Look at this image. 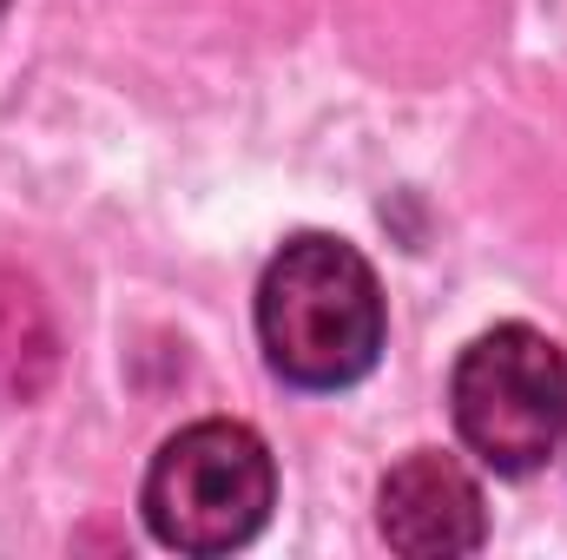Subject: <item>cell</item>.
<instances>
[{
  "mask_svg": "<svg viewBox=\"0 0 567 560\" xmlns=\"http://www.w3.org/2000/svg\"><path fill=\"white\" fill-rule=\"evenodd\" d=\"M60 370V330L53 310L20 271H0V403L47 396Z\"/></svg>",
  "mask_w": 567,
  "mask_h": 560,
  "instance_id": "obj_5",
  "label": "cell"
},
{
  "mask_svg": "<svg viewBox=\"0 0 567 560\" xmlns=\"http://www.w3.org/2000/svg\"><path fill=\"white\" fill-rule=\"evenodd\" d=\"M278 501V462L245 422H192L178 428L145 475V528L178 554H231L245 548Z\"/></svg>",
  "mask_w": 567,
  "mask_h": 560,
  "instance_id": "obj_2",
  "label": "cell"
},
{
  "mask_svg": "<svg viewBox=\"0 0 567 560\" xmlns=\"http://www.w3.org/2000/svg\"><path fill=\"white\" fill-rule=\"evenodd\" d=\"M0 7H7V0H0Z\"/></svg>",
  "mask_w": 567,
  "mask_h": 560,
  "instance_id": "obj_6",
  "label": "cell"
},
{
  "mask_svg": "<svg viewBox=\"0 0 567 560\" xmlns=\"http://www.w3.org/2000/svg\"><path fill=\"white\" fill-rule=\"evenodd\" d=\"M265 363L297 390H350L383 356V290L357 245L330 231L290 238L258 283Z\"/></svg>",
  "mask_w": 567,
  "mask_h": 560,
  "instance_id": "obj_1",
  "label": "cell"
},
{
  "mask_svg": "<svg viewBox=\"0 0 567 560\" xmlns=\"http://www.w3.org/2000/svg\"><path fill=\"white\" fill-rule=\"evenodd\" d=\"M377 528H383V541H390L396 554L449 560V554H475V548H482L488 515H482L475 475H468L455 455L416 448V455H403V462L383 475Z\"/></svg>",
  "mask_w": 567,
  "mask_h": 560,
  "instance_id": "obj_4",
  "label": "cell"
},
{
  "mask_svg": "<svg viewBox=\"0 0 567 560\" xmlns=\"http://www.w3.org/2000/svg\"><path fill=\"white\" fill-rule=\"evenodd\" d=\"M449 409L495 475H535L567 428V363L528 323H495L455 363Z\"/></svg>",
  "mask_w": 567,
  "mask_h": 560,
  "instance_id": "obj_3",
  "label": "cell"
}]
</instances>
